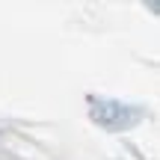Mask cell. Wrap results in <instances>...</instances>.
<instances>
[{"instance_id": "1", "label": "cell", "mask_w": 160, "mask_h": 160, "mask_svg": "<svg viewBox=\"0 0 160 160\" xmlns=\"http://www.w3.org/2000/svg\"><path fill=\"white\" fill-rule=\"evenodd\" d=\"M145 116L142 107H133V104H122L113 98H95L89 95V119L95 125L107 128V131H128V128L139 125Z\"/></svg>"}]
</instances>
